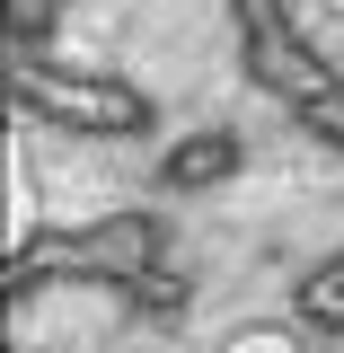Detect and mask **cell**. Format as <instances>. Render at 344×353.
I'll return each mask as SVG.
<instances>
[{"label": "cell", "mask_w": 344, "mask_h": 353, "mask_svg": "<svg viewBox=\"0 0 344 353\" xmlns=\"http://www.w3.org/2000/svg\"><path fill=\"white\" fill-rule=\"evenodd\" d=\"M27 88L71 106V124H132V97H115V88H44V80H27Z\"/></svg>", "instance_id": "6da1fadb"}, {"label": "cell", "mask_w": 344, "mask_h": 353, "mask_svg": "<svg viewBox=\"0 0 344 353\" xmlns=\"http://www.w3.org/2000/svg\"><path fill=\"white\" fill-rule=\"evenodd\" d=\"M239 168V141H185L168 159V185H203V176H230Z\"/></svg>", "instance_id": "7a4b0ae2"}, {"label": "cell", "mask_w": 344, "mask_h": 353, "mask_svg": "<svg viewBox=\"0 0 344 353\" xmlns=\"http://www.w3.org/2000/svg\"><path fill=\"white\" fill-rule=\"evenodd\" d=\"M301 318H309V327H344V274L301 283Z\"/></svg>", "instance_id": "3957f363"}, {"label": "cell", "mask_w": 344, "mask_h": 353, "mask_svg": "<svg viewBox=\"0 0 344 353\" xmlns=\"http://www.w3.org/2000/svg\"><path fill=\"white\" fill-rule=\"evenodd\" d=\"M336 9H344V0H336Z\"/></svg>", "instance_id": "277c9868"}]
</instances>
